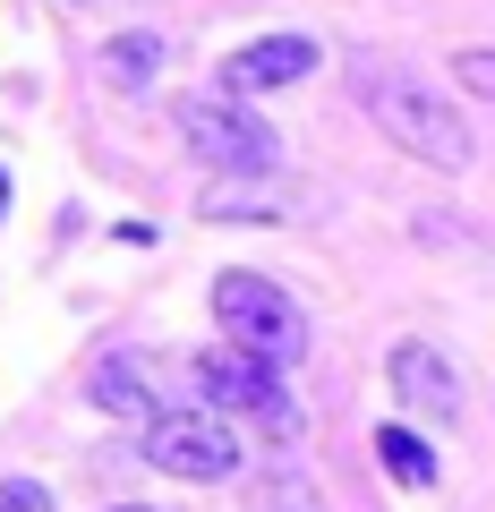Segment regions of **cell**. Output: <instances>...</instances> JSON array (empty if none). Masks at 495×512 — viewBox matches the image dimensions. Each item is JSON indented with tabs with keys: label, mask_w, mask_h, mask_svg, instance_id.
Here are the masks:
<instances>
[{
	"label": "cell",
	"mask_w": 495,
	"mask_h": 512,
	"mask_svg": "<svg viewBox=\"0 0 495 512\" xmlns=\"http://www.w3.org/2000/svg\"><path fill=\"white\" fill-rule=\"evenodd\" d=\"M350 86H359L367 120L385 128V137H393V146L410 154V163L444 171V180L478 163V137H470V128L453 120V103H444L436 86H419L410 69H385V60H359V77H350Z\"/></svg>",
	"instance_id": "6da1fadb"
},
{
	"label": "cell",
	"mask_w": 495,
	"mask_h": 512,
	"mask_svg": "<svg viewBox=\"0 0 495 512\" xmlns=\"http://www.w3.org/2000/svg\"><path fill=\"white\" fill-rule=\"evenodd\" d=\"M214 325H222V342L257 350L265 367H299V359H308V308H299L274 274L231 265V274L214 282Z\"/></svg>",
	"instance_id": "7a4b0ae2"
},
{
	"label": "cell",
	"mask_w": 495,
	"mask_h": 512,
	"mask_svg": "<svg viewBox=\"0 0 495 512\" xmlns=\"http://www.w3.org/2000/svg\"><path fill=\"white\" fill-rule=\"evenodd\" d=\"M180 376H188V393H197L205 410H231V419L265 427V436H299V402H291V384H282V367H265L257 350H239V342L197 350Z\"/></svg>",
	"instance_id": "3957f363"
},
{
	"label": "cell",
	"mask_w": 495,
	"mask_h": 512,
	"mask_svg": "<svg viewBox=\"0 0 495 512\" xmlns=\"http://www.w3.org/2000/svg\"><path fill=\"white\" fill-rule=\"evenodd\" d=\"M146 461L163 478H188V487H222L239 470V436L222 410L205 402H180V410H154L146 419Z\"/></svg>",
	"instance_id": "277c9868"
},
{
	"label": "cell",
	"mask_w": 495,
	"mask_h": 512,
	"mask_svg": "<svg viewBox=\"0 0 495 512\" xmlns=\"http://www.w3.org/2000/svg\"><path fill=\"white\" fill-rule=\"evenodd\" d=\"M180 146L205 171H231V180H265L282 163V137L265 120H248L239 103H180Z\"/></svg>",
	"instance_id": "5b68a950"
},
{
	"label": "cell",
	"mask_w": 495,
	"mask_h": 512,
	"mask_svg": "<svg viewBox=\"0 0 495 512\" xmlns=\"http://www.w3.org/2000/svg\"><path fill=\"white\" fill-rule=\"evenodd\" d=\"M316 35H257V43H239L231 60H222V94H274V86H299V77H316Z\"/></svg>",
	"instance_id": "8992f818"
},
{
	"label": "cell",
	"mask_w": 495,
	"mask_h": 512,
	"mask_svg": "<svg viewBox=\"0 0 495 512\" xmlns=\"http://www.w3.org/2000/svg\"><path fill=\"white\" fill-rule=\"evenodd\" d=\"M385 376H393V393H402L410 419H436V427L461 419V376H453V359H444L436 342H393Z\"/></svg>",
	"instance_id": "52a82bcc"
},
{
	"label": "cell",
	"mask_w": 495,
	"mask_h": 512,
	"mask_svg": "<svg viewBox=\"0 0 495 512\" xmlns=\"http://www.w3.org/2000/svg\"><path fill=\"white\" fill-rule=\"evenodd\" d=\"M86 402L111 410V419H154V393H146V376H137V359H103L94 384H86Z\"/></svg>",
	"instance_id": "ba28073f"
},
{
	"label": "cell",
	"mask_w": 495,
	"mask_h": 512,
	"mask_svg": "<svg viewBox=\"0 0 495 512\" xmlns=\"http://www.w3.org/2000/svg\"><path fill=\"white\" fill-rule=\"evenodd\" d=\"M154 69H163V35H111V43H103V77H111L120 94H137Z\"/></svg>",
	"instance_id": "9c48e42d"
},
{
	"label": "cell",
	"mask_w": 495,
	"mask_h": 512,
	"mask_svg": "<svg viewBox=\"0 0 495 512\" xmlns=\"http://www.w3.org/2000/svg\"><path fill=\"white\" fill-rule=\"evenodd\" d=\"M376 461H385V478H402V487H436V453H427L410 427H385V436H376Z\"/></svg>",
	"instance_id": "30bf717a"
},
{
	"label": "cell",
	"mask_w": 495,
	"mask_h": 512,
	"mask_svg": "<svg viewBox=\"0 0 495 512\" xmlns=\"http://www.w3.org/2000/svg\"><path fill=\"white\" fill-rule=\"evenodd\" d=\"M248 512H325V495H316V478H299V470H265L257 487H248Z\"/></svg>",
	"instance_id": "8fae6325"
},
{
	"label": "cell",
	"mask_w": 495,
	"mask_h": 512,
	"mask_svg": "<svg viewBox=\"0 0 495 512\" xmlns=\"http://www.w3.org/2000/svg\"><path fill=\"white\" fill-rule=\"evenodd\" d=\"M453 77L478 94V103H495V52H461V60H453Z\"/></svg>",
	"instance_id": "7c38bea8"
},
{
	"label": "cell",
	"mask_w": 495,
	"mask_h": 512,
	"mask_svg": "<svg viewBox=\"0 0 495 512\" xmlns=\"http://www.w3.org/2000/svg\"><path fill=\"white\" fill-rule=\"evenodd\" d=\"M0 512H52L43 478H0Z\"/></svg>",
	"instance_id": "4fadbf2b"
},
{
	"label": "cell",
	"mask_w": 495,
	"mask_h": 512,
	"mask_svg": "<svg viewBox=\"0 0 495 512\" xmlns=\"http://www.w3.org/2000/svg\"><path fill=\"white\" fill-rule=\"evenodd\" d=\"M0 214H9V171H0Z\"/></svg>",
	"instance_id": "5bb4252c"
},
{
	"label": "cell",
	"mask_w": 495,
	"mask_h": 512,
	"mask_svg": "<svg viewBox=\"0 0 495 512\" xmlns=\"http://www.w3.org/2000/svg\"><path fill=\"white\" fill-rule=\"evenodd\" d=\"M69 9H103V0H69Z\"/></svg>",
	"instance_id": "9a60e30c"
},
{
	"label": "cell",
	"mask_w": 495,
	"mask_h": 512,
	"mask_svg": "<svg viewBox=\"0 0 495 512\" xmlns=\"http://www.w3.org/2000/svg\"><path fill=\"white\" fill-rule=\"evenodd\" d=\"M111 512H146V504H111Z\"/></svg>",
	"instance_id": "2e32d148"
}]
</instances>
